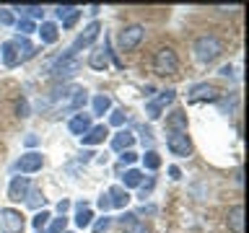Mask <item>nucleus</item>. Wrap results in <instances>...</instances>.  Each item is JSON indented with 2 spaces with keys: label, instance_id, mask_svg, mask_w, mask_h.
<instances>
[{
  "label": "nucleus",
  "instance_id": "nucleus-24",
  "mask_svg": "<svg viewBox=\"0 0 249 233\" xmlns=\"http://www.w3.org/2000/svg\"><path fill=\"white\" fill-rule=\"evenodd\" d=\"M3 62H5L8 67H16V65H18V50H16L13 42H5V44H3Z\"/></svg>",
  "mask_w": 249,
  "mask_h": 233
},
{
  "label": "nucleus",
  "instance_id": "nucleus-2",
  "mask_svg": "<svg viewBox=\"0 0 249 233\" xmlns=\"http://www.w3.org/2000/svg\"><path fill=\"white\" fill-rule=\"evenodd\" d=\"M75 73H81V60H78L75 54H68V52L50 65V75L54 81H68V78H73Z\"/></svg>",
  "mask_w": 249,
  "mask_h": 233
},
{
  "label": "nucleus",
  "instance_id": "nucleus-42",
  "mask_svg": "<svg viewBox=\"0 0 249 233\" xmlns=\"http://www.w3.org/2000/svg\"><path fill=\"white\" fill-rule=\"evenodd\" d=\"M140 186H143V197H145V192H151V189H153V179H148V182H145V184H140Z\"/></svg>",
  "mask_w": 249,
  "mask_h": 233
},
{
  "label": "nucleus",
  "instance_id": "nucleus-27",
  "mask_svg": "<svg viewBox=\"0 0 249 233\" xmlns=\"http://www.w3.org/2000/svg\"><path fill=\"white\" fill-rule=\"evenodd\" d=\"M86 101H89V96H86V91L81 88V91H78L75 96H73V101L68 104V112H81V109L86 106Z\"/></svg>",
  "mask_w": 249,
  "mask_h": 233
},
{
  "label": "nucleus",
  "instance_id": "nucleus-29",
  "mask_svg": "<svg viewBox=\"0 0 249 233\" xmlns=\"http://www.w3.org/2000/svg\"><path fill=\"white\" fill-rule=\"evenodd\" d=\"M16 11L23 13V16H29V21H31V18H42V16H44V8H42V5H23V8L18 5Z\"/></svg>",
  "mask_w": 249,
  "mask_h": 233
},
{
  "label": "nucleus",
  "instance_id": "nucleus-31",
  "mask_svg": "<svg viewBox=\"0 0 249 233\" xmlns=\"http://www.w3.org/2000/svg\"><path fill=\"white\" fill-rule=\"evenodd\" d=\"M31 223H34V228H36V231H44V225L50 223V213H47V210H42V213H36Z\"/></svg>",
  "mask_w": 249,
  "mask_h": 233
},
{
  "label": "nucleus",
  "instance_id": "nucleus-35",
  "mask_svg": "<svg viewBox=\"0 0 249 233\" xmlns=\"http://www.w3.org/2000/svg\"><path fill=\"white\" fill-rule=\"evenodd\" d=\"M109 223H112V220H109L107 215H104V217H99V223L93 225V233H104V231L109 228Z\"/></svg>",
  "mask_w": 249,
  "mask_h": 233
},
{
  "label": "nucleus",
  "instance_id": "nucleus-30",
  "mask_svg": "<svg viewBox=\"0 0 249 233\" xmlns=\"http://www.w3.org/2000/svg\"><path fill=\"white\" fill-rule=\"evenodd\" d=\"M143 166H145V168H151V171H156V168H159V166H161V158H159V153H156V150H148V153L143 155Z\"/></svg>",
  "mask_w": 249,
  "mask_h": 233
},
{
  "label": "nucleus",
  "instance_id": "nucleus-17",
  "mask_svg": "<svg viewBox=\"0 0 249 233\" xmlns=\"http://www.w3.org/2000/svg\"><path fill=\"white\" fill-rule=\"evenodd\" d=\"M107 197L112 202V207H127V202H130V194L124 186H112V189L107 192Z\"/></svg>",
  "mask_w": 249,
  "mask_h": 233
},
{
  "label": "nucleus",
  "instance_id": "nucleus-33",
  "mask_svg": "<svg viewBox=\"0 0 249 233\" xmlns=\"http://www.w3.org/2000/svg\"><path fill=\"white\" fill-rule=\"evenodd\" d=\"M0 26H13V13L8 8H0Z\"/></svg>",
  "mask_w": 249,
  "mask_h": 233
},
{
  "label": "nucleus",
  "instance_id": "nucleus-44",
  "mask_svg": "<svg viewBox=\"0 0 249 233\" xmlns=\"http://www.w3.org/2000/svg\"><path fill=\"white\" fill-rule=\"evenodd\" d=\"M36 233H44V231H36Z\"/></svg>",
  "mask_w": 249,
  "mask_h": 233
},
{
  "label": "nucleus",
  "instance_id": "nucleus-23",
  "mask_svg": "<svg viewBox=\"0 0 249 233\" xmlns=\"http://www.w3.org/2000/svg\"><path fill=\"white\" fill-rule=\"evenodd\" d=\"M93 220V213L89 210V205L86 202H78V215H75V225L78 228H89Z\"/></svg>",
  "mask_w": 249,
  "mask_h": 233
},
{
  "label": "nucleus",
  "instance_id": "nucleus-36",
  "mask_svg": "<svg viewBox=\"0 0 249 233\" xmlns=\"http://www.w3.org/2000/svg\"><path fill=\"white\" fill-rule=\"evenodd\" d=\"M120 161H122V166H124V163H135V161H138V153H132V150H124V153L120 155Z\"/></svg>",
  "mask_w": 249,
  "mask_h": 233
},
{
  "label": "nucleus",
  "instance_id": "nucleus-8",
  "mask_svg": "<svg viewBox=\"0 0 249 233\" xmlns=\"http://www.w3.org/2000/svg\"><path fill=\"white\" fill-rule=\"evenodd\" d=\"M99 31H101V23H99V21L89 23V26L83 29V34L73 42V47H70V52H68V54H75L78 50H83V47H91V44H93V39L99 36Z\"/></svg>",
  "mask_w": 249,
  "mask_h": 233
},
{
  "label": "nucleus",
  "instance_id": "nucleus-25",
  "mask_svg": "<svg viewBox=\"0 0 249 233\" xmlns=\"http://www.w3.org/2000/svg\"><path fill=\"white\" fill-rule=\"evenodd\" d=\"M109 109H112V99L109 96H104V93L93 96V114H107Z\"/></svg>",
  "mask_w": 249,
  "mask_h": 233
},
{
  "label": "nucleus",
  "instance_id": "nucleus-3",
  "mask_svg": "<svg viewBox=\"0 0 249 233\" xmlns=\"http://www.w3.org/2000/svg\"><path fill=\"white\" fill-rule=\"evenodd\" d=\"M179 67V60H177V52L171 47H161L153 57V70L159 75H174Z\"/></svg>",
  "mask_w": 249,
  "mask_h": 233
},
{
  "label": "nucleus",
  "instance_id": "nucleus-12",
  "mask_svg": "<svg viewBox=\"0 0 249 233\" xmlns=\"http://www.w3.org/2000/svg\"><path fill=\"white\" fill-rule=\"evenodd\" d=\"M54 13H57V18L62 21V26H65V29H70L78 18H81V8H78V5H57V8H54Z\"/></svg>",
  "mask_w": 249,
  "mask_h": 233
},
{
  "label": "nucleus",
  "instance_id": "nucleus-39",
  "mask_svg": "<svg viewBox=\"0 0 249 233\" xmlns=\"http://www.w3.org/2000/svg\"><path fill=\"white\" fill-rule=\"evenodd\" d=\"M18 114L21 116H29V104H26V101H21V104H18Z\"/></svg>",
  "mask_w": 249,
  "mask_h": 233
},
{
  "label": "nucleus",
  "instance_id": "nucleus-1",
  "mask_svg": "<svg viewBox=\"0 0 249 233\" xmlns=\"http://www.w3.org/2000/svg\"><path fill=\"white\" fill-rule=\"evenodd\" d=\"M192 52H195V57H197V62L208 65V62H213L218 54L223 52V44H221V39H218L215 34H202V36L195 39Z\"/></svg>",
  "mask_w": 249,
  "mask_h": 233
},
{
  "label": "nucleus",
  "instance_id": "nucleus-6",
  "mask_svg": "<svg viewBox=\"0 0 249 233\" xmlns=\"http://www.w3.org/2000/svg\"><path fill=\"white\" fill-rule=\"evenodd\" d=\"M177 99V91L174 88H166V91H161L159 96H156L153 101H148L145 104V114L151 116V119H159L161 116V112H163V106L166 104H171V101Z\"/></svg>",
  "mask_w": 249,
  "mask_h": 233
},
{
  "label": "nucleus",
  "instance_id": "nucleus-11",
  "mask_svg": "<svg viewBox=\"0 0 249 233\" xmlns=\"http://www.w3.org/2000/svg\"><path fill=\"white\" fill-rule=\"evenodd\" d=\"M29 192H31L29 176H13L11 186H8V197H11L13 202H21V200H26V194H29Z\"/></svg>",
  "mask_w": 249,
  "mask_h": 233
},
{
  "label": "nucleus",
  "instance_id": "nucleus-32",
  "mask_svg": "<svg viewBox=\"0 0 249 233\" xmlns=\"http://www.w3.org/2000/svg\"><path fill=\"white\" fill-rule=\"evenodd\" d=\"M16 29L21 31V36H26V34H31V31H36V29H34V21H29V18H21L18 23H16Z\"/></svg>",
  "mask_w": 249,
  "mask_h": 233
},
{
  "label": "nucleus",
  "instance_id": "nucleus-9",
  "mask_svg": "<svg viewBox=\"0 0 249 233\" xmlns=\"http://www.w3.org/2000/svg\"><path fill=\"white\" fill-rule=\"evenodd\" d=\"M42 153H26V155H21L18 161L13 163V171H21V174H34V171L42 168Z\"/></svg>",
  "mask_w": 249,
  "mask_h": 233
},
{
  "label": "nucleus",
  "instance_id": "nucleus-26",
  "mask_svg": "<svg viewBox=\"0 0 249 233\" xmlns=\"http://www.w3.org/2000/svg\"><path fill=\"white\" fill-rule=\"evenodd\" d=\"M122 182H124V189H127V186H140L143 184V174H140L138 168H130V171H124Z\"/></svg>",
  "mask_w": 249,
  "mask_h": 233
},
{
  "label": "nucleus",
  "instance_id": "nucleus-10",
  "mask_svg": "<svg viewBox=\"0 0 249 233\" xmlns=\"http://www.w3.org/2000/svg\"><path fill=\"white\" fill-rule=\"evenodd\" d=\"M0 220H3L5 233H18V231H23V215L18 213V210H11V207L0 210Z\"/></svg>",
  "mask_w": 249,
  "mask_h": 233
},
{
  "label": "nucleus",
  "instance_id": "nucleus-45",
  "mask_svg": "<svg viewBox=\"0 0 249 233\" xmlns=\"http://www.w3.org/2000/svg\"><path fill=\"white\" fill-rule=\"evenodd\" d=\"M68 233H70V231H68Z\"/></svg>",
  "mask_w": 249,
  "mask_h": 233
},
{
  "label": "nucleus",
  "instance_id": "nucleus-7",
  "mask_svg": "<svg viewBox=\"0 0 249 233\" xmlns=\"http://www.w3.org/2000/svg\"><path fill=\"white\" fill-rule=\"evenodd\" d=\"M221 99V91L210 83H200L190 91V104H200V101H218Z\"/></svg>",
  "mask_w": 249,
  "mask_h": 233
},
{
  "label": "nucleus",
  "instance_id": "nucleus-22",
  "mask_svg": "<svg viewBox=\"0 0 249 233\" xmlns=\"http://www.w3.org/2000/svg\"><path fill=\"white\" fill-rule=\"evenodd\" d=\"M39 36H42V44H54L57 42V26L54 23H50V21H44L42 26H39Z\"/></svg>",
  "mask_w": 249,
  "mask_h": 233
},
{
  "label": "nucleus",
  "instance_id": "nucleus-18",
  "mask_svg": "<svg viewBox=\"0 0 249 233\" xmlns=\"http://www.w3.org/2000/svg\"><path fill=\"white\" fill-rule=\"evenodd\" d=\"M166 124H169L171 132H187V114L182 112V109H177V112L169 114Z\"/></svg>",
  "mask_w": 249,
  "mask_h": 233
},
{
  "label": "nucleus",
  "instance_id": "nucleus-19",
  "mask_svg": "<svg viewBox=\"0 0 249 233\" xmlns=\"http://www.w3.org/2000/svg\"><path fill=\"white\" fill-rule=\"evenodd\" d=\"M89 65L93 70H107V65H109V47H104V50H93L91 57H89Z\"/></svg>",
  "mask_w": 249,
  "mask_h": 233
},
{
  "label": "nucleus",
  "instance_id": "nucleus-20",
  "mask_svg": "<svg viewBox=\"0 0 249 233\" xmlns=\"http://www.w3.org/2000/svg\"><path fill=\"white\" fill-rule=\"evenodd\" d=\"M132 143H135V137H132V135H130L127 130L117 132V135L112 137V148H114V150H120V153L130 150V148H132Z\"/></svg>",
  "mask_w": 249,
  "mask_h": 233
},
{
  "label": "nucleus",
  "instance_id": "nucleus-16",
  "mask_svg": "<svg viewBox=\"0 0 249 233\" xmlns=\"http://www.w3.org/2000/svg\"><path fill=\"white\" fill-rule=\"evenodd\" d=\"M13 44H16V50H18V62H26L31 60L36 54V47L29 42L26 36H18V39H13Z\"/></svg>",
  "mask_w": 249,
  "mask_h": 233
},
{
  "label": "nucleus",
  "instance_id": "nucleus-15",
  "mask_svg": "<svg viewBox=\"0 0 249 233\" xmlns=\"http://www.w3.org/2000/svg\"><path fill=\"white\" fill-rule=\"evenodd\" d=\"M68 130L73 132V135H78V137H83L86 132L91 130V116H89V114H75L73 119L68 122Z\"/></svg>",
  "mask_w": 249,
  "mask_h": 233
},
{
  "label": "nucleus",
  "instance_id": "nucleus-21",
  "mask_svg": "<svg viewBox=\"0 0 249 233\" xmlns=\"http://www.w3.org/2000/svg\"><path fill=\"white\" fill-rule=\"evenodd\" d=\"M109 135L104 124H99V127H91L89 132L83 135V145H99V143H104V137Z\"/></svg>",
  "mask_w": 249,
  "mask_h": 233
},
{
  "label": "nucleus",
  "instance_id": "nucleus-37",
  "mask_svg": "<svg viewBox=\"0 0 249 233\" xmlns=\"http://www.w3.org/2000/svg\"><path fill=\"white\" fill-rule=\"evenodd\" d=\"M99 207H101V210H109V207H112V202H109L107 194H101V197H99Z\"/></svg>",
  "mask_w": 249,
  "mask_h": 233
},
{
  "label": "nucleus",
  "instance_id": "nucleus-38",
  "mask_svg": "<svg viewBox=\"0 0 249 233\" xmlns=\"http://www.w3.org/2000/svg\"><path fill=\"white\" fill-rule=\"evenodd\" d=\"M57 210H60L62 215H65L68 210H70V200H60V202H57Z\"/></svg>",
  "mask_w": 249,
  "mask_h": 233
},
{
  "label": "nucleus",
  "instance_id": "nucleus-43",
  "mask_svg": "<svg viewBox=\"0 0 249 233\" xmlns=\"http://www.w3.org/2000/svg\"><path fill=\"white\" fill-rule=\"evenodd\" d=\"M221 75H226V78L233 75V67H231V65H223V67H221Z\"/></svg>",
  "mask_w": 249,
  "mask_h": 233
},
{
  "label": "nucleus",
  "instance_id": "nucleus-13",
  "mask_svg": "<svg viewBox=\"0 0 249 233\" xmlns=\"http://www.w3.org/2000/svg\"><path fill=\"white\" fill-rule=\"evenodd\" d=\"M226 223H229L231 233H244V205H233V207L229 210Z\"/></svg>",
  "mask_w": 249,
  "mask_h": 233
},
{
  "label": "nucleus",
  "instance_id": "nucleus-41",
  "mask_svg": "<svg viewBox=\"0 0 249 233\" xmlns=\"http://www.w3.org/2000/svg\"><path fill=\"white\" fill-rule=\"evenodd\" d=\"M169 176H171V179H182V171H179L177 166H171V168H169Z\"/></svg>",
  "mask_w": 249,
  "mask_h": 233
},
{
  "label": "nucleus",
  "instance_id": "nucleus-28",
  "mask_svg": "<svg viewBox=\"0 0 249 233\" xmlns=\"http://www.w3.org/2000/svg\"><path fill=\"white\" fill-rule=\"evenodd\" d=\"M26 205H29L31 210H39V207H44V194L39 192V189L29 192V194H26Z\"/></svg>",
  "mask_w": 249,
  "mask_h": 233
},
{
  "label": "nucleus",
  "instance_id": "nucleus-34",
  "mask_svg": "<svg viewBox=\"0 0 249 233\" xmlns=\"http://www.w3.org/2000/svg\"><path fill=\"white\" fill-rule=\"evenodd\" d=\"M109 122H112L114 127H120V124L124 122V109H114V112H112V116H109Z\"/></svg>",
  "mask_w": 249,
  "mask_h": 233
},
{
  "label": "nucleus",
  "instance_id": "nucleus-5",
  "mask_svg": "<svg viewBox=\"0 0 249 233\" xmlns=\"http://www.w3.org/2000/svg\"><path fill=\"white\" fill-rule=\"evenodd\" d=\"M166 145H169L171 155H179V158H187V155L192 153V143H190V135H187V132H169Z\"/></svg>",
  "mask_w": 249,
  "mask_h": 233
},
{
  "label": "nucleus",
  "instance_id": "nucleus-14",
  "mask_svg": "<svg viewBox=\"0 0 249 233\" xmlns=\"http://www.w3.org/2000/svg\"><path fill=\"white\" fill-rule=\"evenodd\" d=\"M120 225L124 228V233H148L145 223L140 220L135 213H124V215L120 217Z\"/></svg>",
  "mask_w": 249,
  "mask_h": 233
},
{
  "label": "nucleus",
  "instance_id": "nucleus-40",
  "mask_svg": "<svg viewBox=\"0 0 249 233\" xmlns=\"http://www.w3.org/2000/svg\"><path fill=\"white\" fill-rule=\"evenodd\" d=\"M23 143H26L29 148H34V145L39 143V137H36V135H26V140H23Z\"/></svg>",
  "mask_w": 249,
  "mask_h": 233
},
{
  "label": "nucleus",
  "instance_id": "nucleus-4",
  "mask_svg": "<svg viewBox=\"0 0 249 233\" xmlns=\"http://www.w3.org/2000/svg\"><path fill=\"white\" fill-rule=\"evenodd\" d=\"M145 34V29L140 26V23H130V26H124L120 31V39H117V47H120L122 52H130V50H135V47L140 44V39H143Z\"/></svg>",
  "mask_w": 249,
  "mask_h": 233
}]
</instances>
